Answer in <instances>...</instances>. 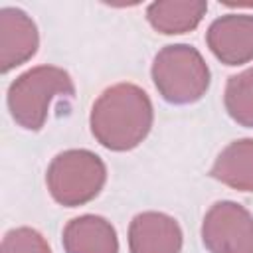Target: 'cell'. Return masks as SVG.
I'll return each instance as SVG.
<instances>
[{
    "instance_id": "obj_1",
    "label": "cell",
    "mask_w": 253,
    "mask_h": 253,
    "mask_svg": "<svg viewBox=\"0 0 253 253\" xmlns=\"http://www.w3.org/2000/svg\"><path fill=\"white\" fill-rule=\"evenodd\" d=\"M91 132L109 150L125 152L138 146L152 126V103L132 83H117L105 89L93 103Z\"/></svg>"
},
{
    "instance_id": "obj_2",
    "label": "cell",
    "mask_w": 253,
    "mask_h": 253,
    "mask_svg": "<svg viewBox=\"0 0 253 253\" xmlns=\"http://www.w3.org/2000/svg\"><path fill=\"white\" fill-rule=\"evenodd\" d=\"M75 87L67 71L53 65H38L24 71L8 89L12 119L26 130H40L45 125L55 97H73Z\"/></svg>"
},
{
    "instance_id": "obj_3",
    "label": "cell",
    "mask_w": 253,
    "mask_h": 253,
    "mask_svg": "<svg viewBox=\"0 0 253 253\" xmlns=\"http://www.w3.org/2000/svg\"><path fill=\"white\" fill-rule=\"evenodd\" d=\"M152 81L164 101L172 105H190L206 95L210 87V69L194 45L174 43L156 53Z\"/></svg>"
},
{
    "instance_id": "obj_4",
    "label": "cell",
    "mask_w": 253,
    "mask_h": 253,
    "mask_svg": "<svg viewBox=\"0 0 253 253\" xmlns=\"http://www.w3.org/2000/svg\"><path fill=\"white\" fill-rule=\"evenodd\" d=\"M105 180V162L95 152L85 148L59 152L51 160L45 174L51 198L65 208H75L91 202L103 190Z\"/></svg>"
},
{
    "instance_id": "obj_5",
    "label": "cell",
    "mask_w": 253,
    "mask_h": 253,
    "mask_svg": "<svg viewBox=\"0 0 253 253\" xmlns=\"http://www.w3.org/2000/svg\"><path fill=\"white\" fill-rule=\"evenodd\" d=\"M210 253H253V215L235 202H217L202 223Z\"/></svg>"
},
{
    "instance_id": "obj_6",
    "label": "cell",
    "mask_w": 253,
    "mask_h": 253,
    "mask_svg": "<svg viewBox=\"0 0 253 253\" xmlns=\"http://www.w3.org/2000/svg\"><path fill=\"white\" fill-rule=\"evenodd\" d=\"M206 42L210 51L225 65H241L253 59V16L227 14L213 20Z\"/></svg>"
},
{
    "instance_id": "obj_7",
    "label": "cell",
    "mask_w": 253,
    "mask_h": 253,
    "mask_svg": "<svg viewBox=\"0 0 253 253\" xmlns=\"http://www.w3.org/2000/svg\"><path fill=\"white\" fill-rule=\"evenodd\" d=\"M40 36L34 20L20 8L0 10V69H10L26 63L38 51Z\"/></svg>"
},
{
    "instance_id": "obj_8",
    "label": "cell",
    "mask_w": 253,
    "mask_h": 253,
    "mask_svg": "<svg viewBox=\"0 0 253 253\" xmlns=\"http://www.w3.org/2000/svg\"><path fill=\"white\" fill-rule=\"evenodd\" d=\"M182 229L178 221L160 211H142L128 225L130 253H180Z\"/></svg>"
},
{
    "instance_id": "obj_9",
    "label": "cell",
    "mask_w": 253,
    "mask_h": 253,
    "mask_svg": "<svg viewBox=\"0 0 253 253\" xmlns=\"http://www.w3.org/2000/svg\"><path fill=\"white\" fill-rule=\"evenodd\" d=\"M65 253H119V239L111 221L101 215L73 217L63 229Z\"/></svg>"
},
{
    "instance_id": "obj_10",
    "label": "cell",
    "mask_w": 253,
    "mask_h": 253,
    "mask_svg": "<svg viewBox=\"0 0 253 253\" xmlns=\"http://www.w3.org/2000/svg\"><path fill=\"white\" fill-rule=\"evenodd\" d=\"M208 12L204 0H160L146 8L150 26L166 36L192 32Z\"/></svg>"
},
{
    "instance_id": "obj_11",
    "label": "cell",
    "mask_w": 253,
    "mask_h": 253,
    "mask_svg": "<svg viewBox=\"0 0 253 253\" xmlns=\"http://www.w3.org/2000/svg\"><path fill=\"white\" fill-rule=\"evenodd\" d=\"M210 174L233 190L253 192V138L233 140L225 146Z\"/></svg>"
},
{
    "instance_id": "obj_12",
    "label": "cell",
    "mask_w": 253,
    "mask_h": 253,
    "mask_svg": "<svg viewBox=\"0 0 253 253\" xmlns=\"http://www.w3.org/2000/svg\"><path fill=\"white\" fill-rule=\"evenodd\" d=\"M223 103L237 125L253 128V67L229 77Z\"/></svg>"
},
{
    "instance_id": "obj_13",
    "label": "cell",
    "mask_w": 253,
    "mask_h": 253,
    "mask_svg": "<svg viewBox=\"0 0 253 253\" xmlns=\"http://www.w3.org/2000/svg\"><path fill=\"white\" fill-rule=\"evenodd\" d=\"M0 253H51V249L40 231L32 227H16L4 235Z\"/></svg>"
}]
</instances>
